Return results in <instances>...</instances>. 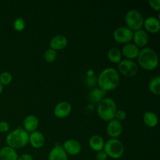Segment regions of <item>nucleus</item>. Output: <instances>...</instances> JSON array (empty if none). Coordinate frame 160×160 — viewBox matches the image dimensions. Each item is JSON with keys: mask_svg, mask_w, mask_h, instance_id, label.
<instances>
[{"mask_svg": "<svg viewBox=\"0 0 160 160\" xmlns=\"http://www.w3.org/2000/svg\"><path fill=\"white\" fill-rule=\"evenodd\" d=\"M98 87L104 92L112 91L117 88L120 82V76L119 72L113 67H107L102 70L98 74Z\"/></svg>", "mask_w": 160, "mask_h": 160, "instance_id": "f257e3e1", "label": "nucleus"}, {"mask_svg": "<svg viewBox=\"0 0 160 160\" xmlns=\"http://www.w3.org/2000/svg\"><path fill=\"white\" fill-rule=\"evenodd\" d=\"M137 59L138 65L147 71L154 70L159 65L157 52L151 47H145L140 50Z\"/></svg>", "mask_w": 160, "mask_h": 160, "instance_id": "f03ea898", "label": "nucleus"}, {"mask_svg": "<svg viewBox=\"0 0 160 160\" xmlns=\"http://www.w3.org/2000/svg\"><path fill=\"white\" fill-rule=\"evenodd\" d=\"M117 106L112 98H104L98 103L97 113L99 118L104 121H110L115 119Z\"/></svg>", "mask_w": 160, "mask_h": 160, "instance_id": "7ed1b4c3", "label": "nucleus"}, {"mask_svg": "<svg viewBox=\"0 0 160 160\" xmlns=\"http://www.w3.org/2000/svg\"><path fill=\"white\" fill-rule=\"evenodd\" d=\"M29 134L23 128H17L10 131L6 138V142L7 146L17 149L24 147L28 144Z\"/></svg>", "mask_w": 160, "mask_h": 160, "instance_id": "20e7f679", "label": "nucleus"}, {"mask_svg": "<svg viewBox=\"0 0 160 160\" xmlns=\"http://www.w3.org/2000/svg\"><path fill=\"white\" fill-rule=\"evenodd\" d=\"M103 150L108 157L113 159H120L124 155L125 148L123 142L118 138H110L105 142Z\"/></svg>", "mask_w": 160, "mask_h": 160, "instance_id": "39448f33", "label": "nucleus"}, {"mask_svg": "<svg viewBox=\"0 0 160 160\" xmlns=\"http://www.w3.org/2000/svg\"><path fill=\"white\" fill-rule=\"evenodd\" d=\"M144 17L140 11L131 9L125 14V23L127 27L133 31L142 29L144 23Z\"/></svg>", "mask_w": 160, "mask_h": 160, "instance_id": "423d86ee", "label": "nucleus"}, {"mask_svg": "<svg viewBox=\"0 0 160 160\" xmlns=\"http://www.w3.org/2000/svg\"><path fill=\"white\" fill-rule=\"evenodd\" d=\"M118 70L123 76L131 78L137 74L138 71V65L131 59H122L118 63Z\"/></svg>", "mask_w": 160, "mask_h": 160, "instance_id": "0eeeda50", "label": "nucleus"}, {"mask_svg": "<svg viewBox=\"0 0 160 160\" xmlns=\"http://www.w3.org/2000/svg\"><path fill=\"white\" fill-rule=\"evenodd\" d=\"M134 31H131L128 27H119L114 30L112 37L116 42L121 44H128L133 39Z\"/></svg>", "mask_w": 160, "mask_h": 160, "instance_id": "6e6552de", "label": "nucleus"}, {"mask_svg": "<svg viewBox=\"0 0 160 160\" xmlns=\"http://www.w3.org/2000/svg\"><path fill=\"white\" fill-rule=\"evenodd\" d=\"M62 147L66 153L70 156H77L81 153V149H82L81 144L75 139H69V140L65 141Z\"/></svg>", "mask_w": 160, "mask_h": 160, "instance_id": "1a4fd4ad", "label": "nucleus"}, {"mask_svg": "<svg viewBox=\"0 0 160 160\" xmlns=\"http://www.w3.org/2000/svg\"><path fill=\"white\" fill-rule=\"evenodd\" d=\"M72 111V106L69 102L61 101L54 108V115L59 119L68 117Z\"/></svg>", "mask_w": 160, "mask_h": 160, "instance_id": "9d476101", "label": "nucleus"}, {"mask_svg": "<svg viewBox=\"0 0 160 160\" xmlns=\"http://www.w3.org/2000/svg\"><path fill=\"white\" fill-rule=\"evenodd\" d=\"M106 131H107L108 135L111 138H117L121 135L123 132V125L121 122L113 119L108 123Z\"/></svg>", "mask_w": 160, "mask_h": 160, "instance_id": "9b49d317", "label": "nucleus"}, {"mask_svg": "<svg viewBox=\"0 0 160 160\" xmlns=\"http://www.w3.org/2000/svg\"><path fill=\"white\" fill-rule=\"evenodd\" d=\"M143 27L145 28V31L147 33H151V34H156L160 30V22L159 18L156 17H146L144 19Z\"/></svg>", "mask_w": 160, "mask_h": 160, "instance_id": "f8f14e48", "label": "nucleus"}, {"mask_svg": "<svg viewBox=\"0 0 160 160\" xmlns=\"http://www.w3.org/2000/svg\"><path fill=\"white\" fill-rule=\"evenodd\" d=\"M132 40L134 41V44L138 48H145L149 42V35L145 30L140 29L138 31H134Z\"/></svg>", "mask_w": 160, "mask_h": 160, "instance_id": "ddd939ff", "label": "nucleus"}, {"mask_svg": "<svg viewBox=\"0 0 160 160\" xmlns=\"http://www.w3.org/2000/svg\"><path fill=\"white\" fill-rule=\"evenodd\" d=\"M120 51H121L122 56H124L125 59L133 60L134 59H137L140 49L134 43L129 42L128 44H125Z\"/></svg>", "mask_w": 160, "mask_h": 160, "instance_id": "4468645a", "label": "nucleus"}, {"mask_svg": "<svg viewBox=\"0 0 160 160\" xmlns=\"http://www.w3.org/2000/svg\"><path fill=\"white\" fill-rule=\"evenodd\" d=\"M68 40L67 38L63 34H57L52 38L49 42L50 48L57 52L58 50H62L67 46Z\"/></svg>", "mask_w": 160, "mask_h": 160, "instance_id": "2eb2a0df", "label": "nucleus"}, {"mask_svg": "<svg viewBox=\"0 0 160 160\" xmlns=\"http://www.w3.org/2000/svg\"><path fill=\"white\" fill-rule=\"evenodd\" d=\"M28 142L34 148H41L45 143V138L42 132L35 131L29 134Z\"/></svg>", "mask_w": 160, "mask_h": 160, "instance_id": "dca6fc26", "label": "nucleus"}, {"mask_svg": "<svg viewBox=\"0 0 160 160\" xmlns=\"http://www.w3.org/2000/svg\"><path fill=\"white\" fill-rule=\"evenodd\" d=\"M38 124V117L34 115L27 116L23 121V130L26 131L28 134L37 131Z\"/></svg>", "mask_w": 160, "mask_h": 160, "instance_id": "f3484780", "label": "nucleus"}, {"mask_svg": "<svg viewBox=\"0 0 160 160\" xmlns=\"http://www.w3.org/2000/svg\"><path fill=\"white\" fill-rule=\"evenodd\" d=\"M48 160H68V155L61 145H56L50 150Z\"/></svg>", "mask_w": 160, "mask_h": 160, "instance_id": "a211bd4d", "label": "nucleus"}, {"mask_svg": "<svg viewBox=\"0 0 160 160\" xmlns=\"http://www.w3.org/2000/svg\"><path fill=\"white\" fill-rule=\"evenodd\" d=\"M105 141L102 136L98 135V134H95V135H92V137L89 139V146L92 148V150H94L95 152H98L102 151L104 148L105 145Z\"/></svg>", "mask_w": 160, "mask_h": 160, "instance_id": "6ab92c4d", "label": "nucleus"}, {"mask_svg": "<svg viewBox=\"0 0 160 160\" xmlns=\"http://www.w3.org/2000/svg\"><path fill=\"white\" fill-rule=\"evenodd\" d=\"M18 154L14 148L5 146L0 149V160H17Z\"/></svg>", "mask_w": 160, "mask_h": 160, "instance_id": "aec40b11", "label": "nucleus"}, {"mask_svg": "<svg viewBox=\"0 0 160 160\" xmlns=\"http://www.w3.org/2000/svg\"><path fill=\"white\" fill-rule=\"evenodd\" d=\"M143 122L148 128H155L159 122L157 114L152 111H146L143 115Z\"/></svg>", "mask_w": 160, "mask_h": 160, "instance_id": "412c9836", "label": "nucleus"}, {"mask_svg": "<svg viewBox=\"0 0 160 160\" xmlns=\"http://www.w3.org/2000/svg\"><path fill=\"white\" fill-rule=\"evenodd\" d=\"M122 53L120 49H119L117 47H113L108 50L107 52V57L110 62L112 63L118 64L120 61L122 60Z\"/></svg>", "mask_w": 160, "mask_h": 160, "instance_id": "4be33fe9", "label": "nucleus"}, {"mask_svg": "<svg viewBox=\"0 0 160 160\" xmlns=\"http://www.w3.org/2000/svg\"><path fill=\"white\" fill-rule=\"evenodd\" d=\"M105 93H106V92L102 90L99 88H94L89 93V99L94 102L98 103L101 100L104 98Z\"/></svg>", "mask_w": 160, "mask_h": 160, "instance_id": "5701e85b", "label": "nucleus"}, {"mask_svg": "<svg viewBox=\"0 0 160 160\" xmlns=\"http://www.w3.org/2000/svg\"><path fill=\"white\" fill-rule=\"evenodd\" d=\"M148 89L153 95H159L160 94V77H153L148 83Z\"/></svg>", "mask_w": 160, "mask_h": 160, "instance_id": "b1692460", "label": "nucleus"}, {"mask_svg": "<svg viewBox=\"0 0 160 160\" xmlns=\"http://www.w3.org/2000/svg\"><path fill=\"white\" fill-rule=\"evenodd\" d=\"M44 59L48 63L55 62L57 59V52L50 48H48L47 50H45V53H44Z\"/></svg>", "mask_w": 160, "mask_h": 160, "instance_id": "393cba45", "label": "nucleus"}, {"mask_svg": "<svg viewBox=\"0 0 160 160\" xmlns=\"http://www.w3.org/2000/svg\"><path fill=\"white\" fill-rule=\"evenodd\" d=\"M12 81V76L9 72L5 71L0 73V83L4 85H8Z\"/></svg>", "mask_w": 160, "mask_h": 160, "instance_id": "a878e982", "label": "nucleus"}, {"mask_svg": "<svg viewBox=\"0 0 160 160\" xmlns=\"http://www.w3.org/2000/svg\"><path fill=\"white\" fill-rule=\"evenodd\" d=\"M25 20L22 17H18L13 22V28L17 31H22L25 28Z\"/></svg>", "mask_w": 160, "mask_h": 160, "instance_id": "bb28decb", "label": "nucleus"}, {"mask_svg": "<svg viewBox=\"0 0 160 160\" xmlns=\"http://www.w3.org/2000/svg\"><path fill=\"white\" fill-rule=\"evenodd\" d=\"M126 117H127V113L124 110H123V109H117L115 115L116 120L121 122V121H123V120L126 119Z\"/></svg>", "mask_w": 160, "mask_h": 160, "instance_id": "cd10ccee", "label": "nucleus"}, {"mask_svg": "<svg viewBox=\"0 0 160 160\" xmlns=\"http://www.w3.org/2000/svg\"><path fill=\"white\" fill-rule=\"evenodd\" d=\"M150 7L156 11H159L160 9V0H149L148 1Z\"/></svg>", "mask_w": 160, "mask_h": 160, "instance_id": "c85d7f7f", "label": "nucleus"}, {"mask_svg": "<svg viewBox=\"0 0 160 160\" xmlns=\"http://www.w3.org/2000/svg\"><path fill=\"white\" fill-rule=\"evenodd\" d=\"M9 131V124L6 121H0V133H6Z\"/></svg>", "mask_w": 160, "mask_h": 160, "instance_id": "c756f323", "label": "nucleus"}, {"mask_svg": "<svg viewBox=\"0 0 160 160\" xmlns=\"http://www.w3.org/2000/svg\"><path fill=\"white\" fill-rule=\"evenodd\" d=\"M95 158H96V160H107L109 157H108L107 154L105 152L104 150H102V151L98 152L96 153Z\"/></svg>", "mask_w": 160, "mask_h": 160, "instance_id": "7c9ffc66", "label": "nucleus"}, {"mask_svg": "<svg viewBox=\"0 0 160 160\" xmlns=\"http://www.w3.org/2000/svg\"><path fill=\"white\" fill-rule=\"evenodd\" d=\"M17 160H34V159L29 154H22L20 156H18Z\"/></svg>", "mask_w": 160, "mask_h": 160, "instance_id": "2f4dec72", "label": "nucleus"}, {"mask_svg": "<svg viewBox=\"0 0 160 160\" xmlns=\"http://www.w3.org/2000/svg\"><path fill=\"white\" fill-rule=\"evenodd\" d=\"M2 92H3V85L0 83V95H1Z\"/></svg>", "mask_w": 160, "mask_h": 160, "instance_id": "473e14b6", "label": "nucleus"}]
</instances>
